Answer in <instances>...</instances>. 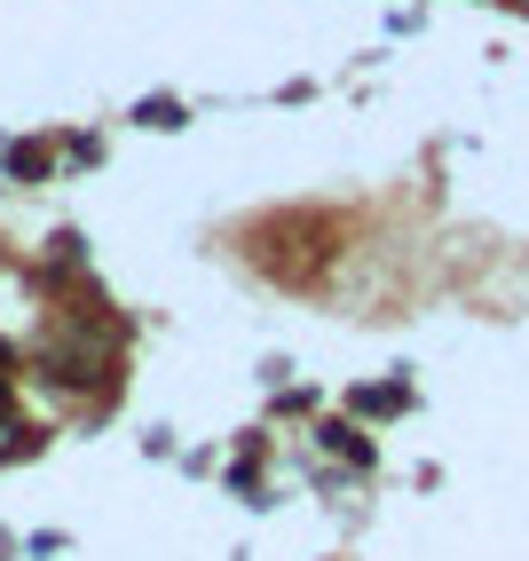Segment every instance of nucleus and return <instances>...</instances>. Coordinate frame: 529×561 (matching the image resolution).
Segmentation results:
<instances>
[{
  "mask_svg": "<svg viewBox=\"0 0 529 561\" xmlns=\"http://www.w3.org/2000/svg\"><path fill=\"white\" fill-rule=\"evenodd\" d=\"M142 127H182V103H142Z\"/></svg>",
  "mask_w": 529,
  "mask_h": 561,
  "instance_id": "2",
  "label": "nucleus"
},
{
  "mask_svg": "<svg viewBox=\"0 0 529 561\" xmlns=\"http://www.w3.org/2000/svg\"><path fill=\"white\" fill-rule=\"evenodd\" d=\"M56 364H64V380H95V356L88 348H56Z\"/></svg>",
  "mask_w": 529,
  "mask_h": 561,
  "instance_id": "1",
  "label": "nucleus"
}]
</instances>
